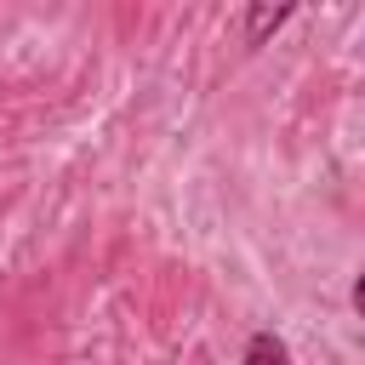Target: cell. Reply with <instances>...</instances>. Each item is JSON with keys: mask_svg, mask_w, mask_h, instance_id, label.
<instances>
[{"mask_svg": "<svg viewBox=\"0 0 365 365\" xmlns=\"http://www.w3.org/2000/svg\"><path fill=\"white\" fill-rule=\"evenodd\" d=\"M279 23H291V6H245V46H262Z\"/></svg>", "mask_w": 365, "mask_h": 365, "instance_id": "6da1fadb", "label": "cell"}, {"mask_svg": "<svg viewBox=\"0 0 365 365\" xmlns=\"http://www.w3.org/2000/svg\"><path fill=\"white\" fill-rule=\"evenodd\" d=\"M240 365H291V354H285V342H279L274 331H251V342H245Z\"/></svg>", "mask_w": 365, "mask_h": 365, "instance_id": "7a4b0ae2", "label": "cell"}]
</instances>
